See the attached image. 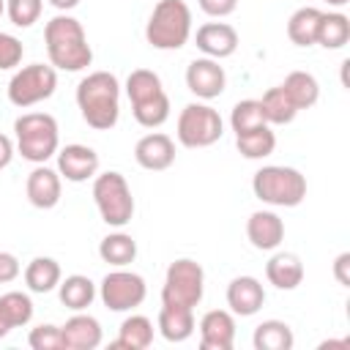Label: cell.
I'll use <instances>...</instances> for the list:
<instances>
[{"mask_svg":"<svg viewBox=\"0 0 350 350\" xmlns=\"http://www.w3.org/2000/svg\"><path fill=\"white\" fill-rule=\"evenodd\" d=\"M22 55H25V46L16 36L11 33H3L0 30V71H8V68H16L22 63Z\"/></svg>","mask_w":350,"mask_h":350,"instance_id":"obj_37","label":"cell"},{"mask_svg":"<svg viewBox=\"0 0 350 350\" xmlns=\"http://www.w3.org/2000/svg\"><path fill=\"white\" fill-rule=\"evenodd\" d=\"M205 295V271L191 257H178L170 262L161 284V304L194 309Z\"/></svg>","mask_w":350,"mask_h":350,"instance_id":"obj_8","label":"cell"},{"mask_svg":"<svg viewBox=\"0 0 350 350\" xmlns=\"http://www.w3.org/2000/svg\"><path fill=\"white\" fill-rule=\"evenodd\" d=\"M0 312L8 320L11 328H22V325H27L33 320V301H30L27 293L11 290V293L0 295Z\"/></svg>","mask_w":350,"mask_h":350,"instance_id":"obj_33","label":"cell"},{"mask_svg":"<svg viewBox=\"0 0 350 350\" xmlns=\"http://www.w3.org/2000/svg\"><path fill=\"white\" fill-rule=\"evenodd\" d=\"M126 96L131 101V115L145 129H159L170 118V96L164 93L161 77L150 68H134L126 77Z\"/></svg>","mask_w":350,"mask_h":350,"instance_id":"obj_3","label":"cell"},{"mask_svg":"<svg viewBox=\"0 0 350 350\" xmlns=\"http://www.w3.org/2000/svg\"><path fill=\"white\" fill-rule=\"evenodd\" d=\"M252 191L260 202L273 208H295L306 197V178L295 167L265 164L252 178Z\"/></svg>","mask_w":350,"mask_h":350,"instance_id":"obj_6","label":"cell"},{"mask_svg":"<svg viewBox=\"0 0 350 350\" xmlns=\"http://www.w3.org/2000/svg\"><path fill=\"white\" fill-rule=\"evenodd\" d=\"M98 257L104 262L115 265V268H126V265H131L137 260V241L123 230L109 232L98 243Z\"/></svg>","mask_w":350,"mask_h":350,"instance_id":"obj_28","label":"cell"},{"mask_svg":"<svg viewBox=\"0 0 350 350\" xmlns=\"http://www.w3.org/2000/svg\"><path fill=\"white\" fill-rule=\"evenodd\" d=\"M320 14H323V11L314 8V5H301L298 11H293L290 19H287V38H290L295 46H314Z\"/></svg>","mask_w":350,"mask_h":350,"instance_id":"obj_30","label":"cell"},{"mask_svg":"<svg viewBox=\"0 0 350 350\" xmlns=\"http://www.w3.org/2000/svg\"><path fill=\"white\" fill-rule=\"evenodd\" d=\"M14 145L25 161L46 164L60 148V129L49 112H25L14 120Z\"/></svg>","mask_w":350,"mask_h":350,"instance_id":"obj_4","label":"cell"},{"mask_svg":"<svg viewBox=\"0 0 350 350\" xmlns=\"http://www.w3.org/2000/svg\"><path fill=\"white\" fill-rule=\"evenodd\" d=\"M194 44L205 57L224 60V57L235 55V49H238V30L227 22H205L197 27Z\"/></svg>","mask_w":350,"mask_h":350,"instance_id":"obj_16","label":"cell"},{"mask_svg":"<svg viewBox=\"0 0 350 350\" xmlns=\"http://www.w3.org/2000/svg\"><path fill=\"white\" fill-rule=\"evenodd\" d=\"M153 320L145 314H129L120 328H118V339L112 342V347H123V350H145L153 345Z\"/></svg>","mask_w":350,"mask_h":350,"instance_id":"obj_24","label":"cell"},{"mask_svg":"<svg viewBox=\"0 0 350 350\" xmlns=\"http://www.w3.org/2000/svg\"><path fill=\"white\" fill-rule=\"evenodd\" d=\"M11 331H14V328L8 325V320H5V317H3V312H0V339H3V336H8Z\"/></svg>","mask_w":350,"mask_h":350,"instance_id":"obj_43","label":"cell"},{"mask_svg":"<svg viewBox=\"0 0 350 350\" xmlns=\"http://www.w3.org/2000/svg\"><path fill=\"white\" fill-rule=\"evenodd\" d=\"M246 238L260 252H273L284 241V221L273 211H254L246 219Z\"/></svg>","mask_w":350,"mask_h":350,"instance_id":"obj_19","label":"cell"},{"mask_svg":"<svg viewBox=\"0 0 350 350\" xmlns=\"http://www.w3.org/2000/svg\"><path fill=\"white\" fill-rule=\"evenodd\" d=\"M175 134H178V142L183 148H211L213 142L221 139L224 120L211 104L191 101L180 109L178 123H175Z\"/></svg>","mask_w":350,"mask_h":350,"instance_id":"obj_9","label":"cell"},{"mask_svg":"<svg viewBox=\"0 0 350 350\" xmlns=\"http://www.w3.org/2000/svg\"><path fill=\"white\" fill-rule=\"evenodd\" d=\"M55 88H57V68L44 63H30L14 71V77L8 79V101L19 109H27L33 104L52 98Z\"/></svg>","mask_w":350,"mask_h":350,"instance_id":"obj_10","label":"cell"},{"mask_svg":"<svg viewBox=\"0 0 350 350\" xmlns=\"http://www.w3.org/2000/svg\"><path fill=\"white\" fill-rule=\"evenodd\" d=\"M19 273H22V265H19L16 254H11V252H0V284L14 282Z\"/></svg>","mask_w":350,"mask_h":350,"instance_id":"obj_38","label":"cell"},{"mask_svg":"<svg viewBox=\"0 0 350 350\" xmlns=\"http://www.w3.org/2000/svg\"><path fill=\"white\" fill-rule=\"evenodd\" d=\"M5 14V0H0V16Z\"/></svg>","mask_w":350,"mask_h":350,"instance_id":"obj_45","label":"cell"},{"mask_svg":"<svg viewBox=\"0 0 350 350\" xmlns=\"http://www.w3.org/2000/svg\"><path fill=\"white\" fill-rule=\"evenodd\" d=\"M14 153H16V145H14V139H11L8 134H0V170H5V167L11 164Z\"/></svg>","mask_w":350,"mask_h":350,"instance_id":"obj_41","label":"cell"},{"mask_svg":"<svg viewBox=\"0 0 350 350\" xmlns=\"http://www.w3.org/2000/svg\"><path fill=\"white\" fill-rule=\"evenodd\" d=\"M254 350H290L295 345V334L284 320H262L252 334Z\"/></svg>","mask_w":350,"mask_h":350,"instance_id":"obj_29","label":"cell"},{"mask_svg":"<svg viewBox=\"0 0 350 350\" xmlns=\"http://www.w3.org/2000/svg\"><path fill=\"white\" fill-rule=\"evenodd\" d=\"M325 3H328V5H334V8H342V5H347L350 0H325Z\"/></svg>","mask_w":350,"mask_h":350,"instance_id":"obj_44","label":"cell"},{"mask_svg":"<svg viewBox=\"0 0 350 350\" xmlns=\"http://www.w3.org/2000/svg\"><path fill=\"white\" fill-rule=\"evenodd\" d=\"M191 38V8L186 0H159L145 25V41L153 49L172 52Z\"/></svg>","mask_w":350,"mask_h":350,"instance_id":"obj_5","label":"cell"},{"mask_svg":"<svg viewBox=\"0 0 350 350\" xmlns=\"http://www.w3.org/2000/svg\"><path fill=\"white\" fill-rule=\"evenodd\" d=\"M57 172L60 178H66L68 183H85L90 178L98 175V153L90 145L82 142H71L66 148H57Z\"/></svg>","mask_w":350,"mask_h":350,"instance_id":"obj_13","label":"cell"},{"mask_svg":"<svg viewBox=\"0 0 350 350\" xmlns=\"http://www.w3.org/2000/svg\"><path fill=\"white\" fill-rule=\"evenodd\" d=\"M57 295H60V304H63L66 309H71V312H85V309L96 301L98 290H96V284H93L90 276H85V273H71V276L60 279Z\"/></svg>","mask_w":350,"mask_h":350,"instance_id":"obj_23","label":"cell"},{"mask_svg":"<svg viewBox=\"0 0 350 350\" xmlns=\"http://www.w3.org/2000/svg\"><path fill=\"white\" fill-rule=\"evenodd\" d=\"M197 3H200V8H202L208 16H216V19L230 16V14L238 8V0H197Z\"/></svg>","mask_w":350,"mask_h":350,"instance_id":"obj_39","label":"cell"},{"mask_svg":"<svg viewBox=\"0 0 350 350\" xmlns=\"http://www.w3.org/2000/svg\"><path fill=\"white\" fill-rule=\"evenodd\" d=\"M235 148H238V153L243 159H252V161L268 159L273 153V148H276V134L265 123V126H257V129H249V131L235 134Z\"/></svg>","mask_w":350,"mask_h":350,"instance_id":"obj_27","label":"cell"},{"mask_svg":"<svg viewBox=\"0 0 350 350\" xmlns=\"http://www.w3.org/2000/svg\"><path fill=\"white\" fill-rule=\"evenodd\" d=\"M82 120L96 131H109L120 118V82L112 71H90L77 85Z\"/></svg>","mask_w":350,"mask_h":350,"instance_id":"obj_2","label":"cell"},{"mask_svg":"<svg viewBox=\"0 0 350 350\" xmlns=\"http://www.w3.org/2000/svg\"><path fill=\"white\" fill-rule=\"evenodd\" d=\"M350 41V19L342 11H323L317 22L314 44L323 49H342Z\"/></svg>","mask_w":350,"mask_h":350,"instance_id":"obj_26","label":"cell"},{"mask_svg":"<svg viewBox=\"0 0 350 350\" xmlns=\"http://www.w3.org/2000/svg\"><path fill=\"white\" fill-rule=\"evenodd\" d=\"M25 194H27V202L38 211H49L60 202V194H63V178L57 170L46 167V164H36L25 180Z\"/></svg>","mask_w":350,"mask_h":350,"instance_id":"obj_14","label":"cell"},{"mask_svg":"<svg viewBox=\"0 0 350 350\" xmlns=\"http://www.w3.org/2000/svg\"><path fill=\"white\" fill-rule=\"evenodd\" d=\"M44 0H5V14L14 27H33L41 19Z\"/></svg>","mask_w":350,"mask_h":350,"instance_id":"obj_35","label":"cell"},{"mask_svg":"<svg viewBox=\"0 0 350 350\" xmlns=\"http://www.w3.org/2000/svg\"><path fill=\"white\" fill-rule=\"evenodd\" d=\"M265 279L276 290H295L304 282V262L293 252H276L265 262Z\"/></svg>","mask_w":350,"mask_h":350,"instance_id":"obj_21","label":"cell"},{"mask_svg":"<svg viewBox=\"0 0 350 350\" xmlns=\"http://www.w3.org/2000/svg\"><path fill=\"white\" fill-rule=\"evenodd\" d=\"M27 345H30L33 350H63L60 325L41 323V325L30 328V334H27Z\"/></svg>","mask_w":350,"mask_h":350,"instance_id":"obj_36","label":"cell"},{"mask_svg":"<svg viewBox=\"0 0 350 350\" xmlns=\"http://www.w3.org/2000/svg\"><path fill=\"white\" fill-rule=\"evenodd\" d=\"M134 159H137V164L142 170L161 172V170L172 167V161H175V142L164 131H150V134H145V137L137 139Z\"/></svg>","mask_w":350,"mask_h":350,"instance_id":"obj_17","label":"cell"},{"mask_svg":"<svg viewBox=\"0 0 350 350\" xmlns=\"http://www.w3.org/2000/svg\"><path fill=\"white\" fill-rule=\"evenodd\" d=\"M334 279L342 287H350V252L336 254V260H334Z\"/></svg>","mask_w":350,"mask_h":350,"instance_id":"obj_40","label":"cell"},{"mask_svg":"<svg viewBox=\"0 0 350 350\" xmlns=\"http://www.w3.org/2000/svg\"><path fill=\"white\" fill-rule=\"evenodd\" d=\"M257 126H265V115H262V104L260 98H243L232 107L230 112V129L235 134L241 131H249V129H257Z\"/></svg>","mask_w":350,"mask_h":350,"instance_id":"obj_34","label":"cell"},{"mask_svg":"<svg viewBox=\"0 0 350 350\" xmlns=\"http://www.w3.org/2000/svg\"><path fill=\"white\" fill-rule=\"evenodd\" d=\"M93 202L98 208V216L104 224L120 230L131 221L134 216V194H131V186L129 180L115 172V170H107L101 175L93 178Z\"/></svg>","mask_w":350,"mask_h":350,"instance_id":"obj_7","label":"cell"},{"mask_svg":"<svg viewBox=\"0 0 350 350\" xmlns=\"http://www.w3.org/2000/svg\"><path fill=\"white\" fill-rule=\"evenodd\" d=\"M60 336H63V350H96L104 339V331L93 314L74 312L60 325Z\"/></svg>","mask_w":350,"mask_h":350,"instance_id":"obj_18","label":"cell"},{"mask_svg":"<svg viewBox=\"0 0 350 350\" xmlns=\"http://www.w3.org/2000/svg\"><path fill=\"white\" fill-rule=\"evenodd\" d=\"M145 295H148L145 279L129 268L109 271L98 284V298L109 312H131L145 301Z\"/></svg>","mask_w":350,"mask_h":350,"instance_id":"obj_11","label":"cell"},{"mask_svg":"<svg viewBox=\"0 0 350 350\" xmlns=\"http://www.w3.org/2000/svg\"><path fill=\"white\" fill-rule=\"evenodd\" d=\"M156 328H159V334H161L167 342H186V339L194 334V328H197V323H194V309L161 304Z\"/></svg>","mask_w":350,"mask_h":350,"instance_id":"obj_22","label":"cell"},{"mask_svg":"<svg viewBox=\"0 0 350 350\" xmlns=\"http://www.w3.org/2000/svg\"><path fill=\"white\" fill-rule=\"evenodd\" d=\"M265 304V290L260 284V279L254 276H235L230 284H227V306L232 314L238 317H252L262 309Z\"/></svg>","mask_w":350,"mask_h":350,"instance_id":"obj_20","label":"cell"},{"mask_svg":"<svg viewBox=\"0 0 350 350\" xmlns=\"http://www.w3.org/2000/svg\"><path fill=\"white\" fill-rule=\"evenodd\" d=\"M200 347L202 350H232L235 345V314L230 309H211L200 317Z\"/></svg>","mask_w":350,"mask_h":350,"instance_id":"obj_15","label":"cell"},{"mask_svg":"<svg viewBox=\"0 0 350 350\" xmlns=\"http://www.w3.org/2000/svg\"><path fill=\"white\" fill-rule=\"evenodd\" d=\"M262 104V115H265V123L268 126H284V123H293L295 115H298V107L290 101V96L284 93L282 85L276 88H268L260 98Z\"/></svg>","mask_w":350,"mask_h":350,"instance_id":"obj_32","label":"cell"},{"mask_svg":"<svg viewBox=\"0 0 350 350\" xmlns=\"http://www.w3.org/2000/svg\"><path fill=\"white\" fill-rule=\"evenodd\" d=\"M282 88H284V93L290 96V101L298 107V112L314 107L317 98H320V82H317L309 71H290V74L284 77Z\"/></svg>","mask_w":350,"mask_h":350,"instance_id":"obj_31","label":"cell"},{"mask_svg":"<svg viewBox=\"0 0 350 350\" xmlns=\"http://www.w3.org/2000/svg\"><path fill=\"white\" fill-rule=\"evenodd\" d=\"M44 44L49 66L57 71H85L93 63V49L88 44L85 27L71 14H55L44 27Z\"/></svg>","mask_w":350,"mask_h":350,"instance_id":"obj_1","label":"cell"},{"mask_svg":"<svg viewBox=\"0 0 350 350\" xmlns=\"http://www.w3.org/2000/svg\"><path fill=\"white\" fill-rule=\"evenodd\" d=\"M186 88L200 98V101H213L224 93L227 88V74L213 57H194L186 66Z\"/></svg>","mask_w":350,"mask_h":350,"instance_id":"obj_12","label":"cell"},{"mask_svg":"<svg viewBox=\"0 0 350 350\" xmlns=\"http://www.w3.org/2000/svg\"><path fill=\"white\" fill-rule=\"evenodd\" d=\"M49 5H52V8H57L60 14H68L71 8H77V5H79V0H49Z\"/></svg>","mask_w":350,"mask_h":350,"instance_id":"obj_42","label":"cell"},{"mask_svg":"<svg viewBox=\"0 0 350 350\" xmlns=\"http://www.w3.org/2000/svg\"><path fill=\"white\" fill-rule=\"evenodd\" d=\"M63 279V271H60V262L55 257H33L25 268V284L30 293H52L57 290Z\"/></svg>","mask_w":350,"mask_h":350,"instance_id":"obj_25","label":"cell"}]
</instances>
